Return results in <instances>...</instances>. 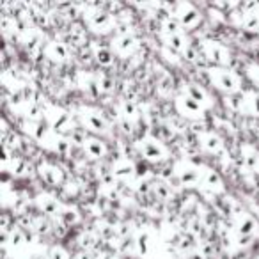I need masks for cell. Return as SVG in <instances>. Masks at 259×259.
Instances as JSON below:
<instances>
[{
    "instance_id": "10",
    "label": "cell",
    "mask_w": 259,
    "mask_h": 259,
    "mask_svg": "<svg viewBox=\"0 0 259 259\" xmlns=\"http://www.w3.org/2000/svg\"><path fill=\"white\" fill-rule=\"evenodd\" d=\"M115 50L121 53V55H128V53H131L135 50V46H137V41H135L133 36H128V34H125V36H121V38H117V41H115Z\"/></svg>"
},
{
    "instance_id": "3",
    "label": "cell",
    "mask_w": 259,
    "mask_h": 259,
    "mask_svg": "<svg viewBox=\"0 0 259 259\" xmlns=\"http://www.w3.org/2000/svg\"><path fill=\"white\" fill-rule=\"evenodd\" d=\"M140 153L144 154V158L149 162H160V160L165 158V148L163 144L156 142L153 139H146L142 144H140Z\"/></svg>"
},
{
    "instance_id": "37",
    "label": "cell",
    "mask_w": 259,
    "mask_h": 259,
    "mask_svg": "<svg viewBox=\"0 0 259 259\" xmlns=\"http://www.w3.org/2000/svg\"><path fill=\"white\" fill-rule=\"evenodd\" d=\"M183 53H185V59H187V61H195V57H197L195 50H192V48H187Z\"/></svg>"
},
{
    "instance_id": "5",
    "label": "cell",
    "mask_w": 259,
    "mask_h": 259,
    "mask_svg": "<svg viewBox=\"0 0 259 259\" xmlns=\"http://www.w3.org/2000/svg\"><path fill=\"white\" fill-rule=\"evenodd\" d=\"M84 123H86V126L89 130H92V131H100V133L107 131V128H108L105 117H103V115H101L98 110H86L84 112Z\"/></svg>"
},
{
    "instance_id": "39",
    "label": "cell",
    "mask_w": 259,
    "mask_h": 259,
    "mask_svg": "<svg viewBox=\"0 0 259 259\" xmlns=\"http://www.w3.org/2000/svg\"><path fill=\"white\" fill-rule=\"evenodd\" d=\"M121 125H123V131H130V130H131V123H126V121H123V123H121Z\"/></svg>"
},
{
    "instance_id": "30",
    "label": "cell",
    "mask_w": 259,
    "mask_h": 259,
    "mask_svg": "<svg viewBox=\"0 0 259 259\" xmlns=\"http://www.w3.org/2000/svg\"><path fill=\"white\" fill-rule=\"evenodd\" d=\"M71 142H75V144H86L87 139H86V135L82 133V131H71Z\"/></svg>"
},
{
    "instance_id": "11",
    "label": "cell",
    "mask_w": 259,
    "mask_h": 259,
    "mask_svg": "<svg viewBox=\"0 0 259 259\" xmlns=\"http://www.w3.org/2000/svg\"><path fill=\"white\" fill-rule=\"evenodd\" d=\"M52 128L59 133H66L67 130H71V119L69 115L64 114V112H57L53 115V121H52Z\"/></svg>"
},
{
    "instance_id": "19",
    "label": "cell",
    "mask_w": 259,
    "mask_h": 259,
    "mask_svg": "<svg viewBox=\"0 0 259 259\" xmlns=\"http://www.w3.org/2000/svg\"><path fill=\"white\" fill-rule=\"evenodd\" d=\"M163 29L167 32V36H176V34H181L183 25L179 23L178 18H167L165 23H163Z\"/></svg>"
},
{
    "instance_id": "34",
    "label": "cell",
    "mask_w": 259,
    "mask_h": 259,
    "mask_svg": "<svg viewBox=\"0 0 259 259\" xmlns=\"http://www.w3.org/2000/svg\"><path fill=\"white\" fill-rule=\"evenodd\" d=\"M241 103H243V94H236V96H233L229 100V105L233 107V108H240Z\"/></svg>"
},
{
    "instance_id": "28",
    "label": "cell",
    "mask_w": 259,
    "mask_h": 259,
    "mask_svg": "<svg viewBox=\"0 0 259 259\" xmlns=\"http://www.w3.org/2000/svg\"><path fill=\"white\" fill-rule=\"evenodd\" d=\"M123 114H125L126 117H137V107H135V103L125 101V103H123Z\"/></svg>"
},
{
    "instance_id": "8",
    "label": "cell",
    "mask_w": 259,
    "mask_h": 259,
    "mask_svg": "<svg viewBox=\"0 0 259 259\" xmlns=\"http://www.w3.org/2000/svg\"><path fill=\"white\" fill-rule=\"evenodd\" d=\"M178 178H179V183L185 185V187H194V185H197L199 179H201V173H199L195 167L181 165V169L178 171Z\"/></svg>"
},
{
    "instance_id": "31",
    "label": "cell",
    "mask_w": 259,
    "mask_h": 259,
    "mask_svg": "<svg viewBox=\"0 0 259 259\" xmlns=\"http://www.w3.org/2000/svg\"><path fill=\"white\" fill-rule=\"evenodd\" d=\"M154 190H156V194H158V195L162 197V199H167L169 194H171V190H169V188H167V185H163V183H158Z\"/></svg>"
},
{
    "instance_id": "36",
    "label": "cell",
    "mask_w": 259,
    "mask_h": 259,
    "mask_svg": "<svg viewBox=\"0 0 259 259\" xmlns=\"http://www.w3.org/2000/svg\"><path fill=\"white\" fill-rule=\"evenodd\" d=\"M50 259H67V256L63 249H53L50 252Z\"/></svg>"
},
{
    "instance_id": "2",
    "label": "cell",
    "mask_w": 259,
    "mask_h": 259,
    "mask_svg": "<svg viewBox=\"0 0 259 259\" xmlns=\"http://www.w3.org/2000/svg\"><path fill=\"white\" fill-rule=\"evenodd\" d=\"M176 107H178V110L181 112L183 115L192 117V119H199V117L204 114V108H206V107H202L201 103H197V101H194L192 98H188V96L178 98Z\"/></svg>"
},
{
    "instance_id": "35",
    "label": "cell",
    "mask_w": 259,
    "mask_h": 259,
    "mask_svg": "<svg viewBox=\"0 0 259 259\" xmlns=\"http://www.w3.org/2000/svg\"><path fill=\"white\" fill-rule=\"evenodd\" d=\"M249 75H250V78H252V82H254L256 86H259V67L258 66H250L249 67Z\"/></svg>"
},
{
    "instance_id": "6",
    "label": "cell",
    "mask_w": 259,
    "mask_h": 259,
    "mask_svg": "<svg viewBox=\"0 0 259 259\" xmlns=\"http://www.w3.org/2000/svg\"><path fill=\"white\" fill-rule=\"evenodd\" d=\"M89 25H91V29L96 30V32H107V30H110V27H112V18L108 13H105V11H96V13H92L91 18H89Z\"/></svg>"
},
{
    "instance_id": "13",
    "label": "cell",
    "mask_w": 259,
    "mask_h": 259,
    "mask_svg": "<svg viewBox=\"0 0 259 259\" xmlns=\"http://www.w3.org/2000/svg\"><path fill=\"white\" fill-rule=\"evenodd\" d=\"M107 148L105 144L101 142V140L98 139H87L86 142V153L89 154V156H92V158H101L103 154H105Z\"/></svg>"
},
{
    "instance_id": "7",
    "label": "cell",
    "mask_w": 259,
    "mask_h": 259,
    "mask_svg": "<svg viewBox=\"0 0 259 259\" xmlns=\"http://www.w3.org/2000/svg\"><path fill=\"white\" fill-rule=\"evenodd\" d=\"M204 52H206L208 57L216 64H226L229 61V53L226 52L224 46H220L218 43H213V41H208L204 44Z\"/></svg>"
},
{
    "instance_id": "4",
    "label": "cell",
    "mask_w": 259,
    "mask_h": 259,
    "mask_svg": "<svg viewBox=\"0 0 259 259\" xmlns=\"http://www.w3.org/2000/svg\"><path fill=\"white\" fill-rule=\"evenodd\" d=\"M176 18L179 20V23L183 27H195L199 22H201V15H199V11L190 4H181L179 5V9L176 11Z\"/></svg>"
},
{
    "instance_id": "25",
    "label": "cell",
    "mask_w": 259,
    "mask_h": 259,
    "mask_svg": "<svg viewBox=\"0 0 259 259\" xmlns=\"http://www.w3.org/2000/svg\"><path fill=\"white\" fill-rule=\"evenodd\" d=\"M131 173H133V167L130 165V163H125V165H119V167L114 169V176H117V178H126V176H131Z\"/></svg>"
},
{
    "instance_id": "23",
    "label": "cell",
    "mask_w": 259,
    "mask_h": 259,
    "mask_svg": "<svg viewBox=\"0 0 259 259\" xmlns=\"http://www.w3.org/2000/svg\"><path fill=\"white\" fill-rule=\"evenodd\" d=\"M256 229V224L252 218H243V222H240V227H238V231H240L241 235H252Z\"/></svg>"
},
{
    "instance_id": "20",
    "label": "cell",
    "mask_w": 259,
    "mask_h": 259,
    "mask_svg": "<svg viewBox=\"0 0 259 259\" xmlns=\"http://www.w3.org/2000/svg\"><path fill=\"white\" fill-rule=\"evenodd\" d=\"M96 61L101 64V66H110L114 63V55L108 48H100L96 50Z\"/></svg>"
},
{
    "instance_id": "29",
    "label": "cell",
    "mask_w": 259,
    "mask_h": 259,
    "mask_svg": "<svg viewBox=\"0 0 259 259\" xmlns=\"http://www.w3.org/2000/svg\"><path fill=\"white\" fill-rule=\"evenodd\" d=\"M137 245H139V250L142 252V254H148V247H149L148 233H142V235L139 236V241H137Z\"/></svg>"
},
{
    "instance_id": "33",
    "label": "cell",
    "mask_w": 259,
    "mask_h": 259,
    "mask_svg": "<svg viewBox=\"0 0 259 259\" xmlns=\"http://www.w3.org/2000/svg\"><path fill=\"white\" fill-rule=\"evenodd\" d=\"M249 101H250V110L254 112L256 115H259V94H252Z\"/></svg>"
},
{
    "instance_id": "1",
    "label": "cell",
    "mask_w": 259,
    "mask_h": 259,
    "mask_svg": "<svg viewBox=\"0 0 259 259\" xmlns=\"http://www.w3.org/2000/svg\"><path fill=\"white\" fill-rule=\"evenodd\" d=\"M211 80L226 92H235L238 89V78H236L235 73L227 71V69H215V71H211Z\"/></svg>"
},
{
    "instance_id": "15",
    "label": "cell",
    "mask_w": 259,
    "mask_h": 259,
    "mask_svg": "<svg viewBox=\"0 0 259 259\" xmlns=\"http://www.w3.org/2000/svg\"><path fill=\"white\" fill-rule=\"evenodd\" d=\"M41 178L48 183V185H57V183H61L63 176H61V171L57 167L44 165V167H41Z\"/></svg>"
},
{
    "instance_id": "26",
    "label": "cell",
    "mask_w": 259,
    "mask_h": 259,
    "mask_svg": "<svg viewBox=\"0 0 259 259\" xmlns=\"http://www.w3.org/2000/svg\"><path fill=\"white\" fill-rule=\"evenodd\" d=\"M71 149V140L67 139H57L55 140V151H59L61 154H67Z\"/></svg>"
},
{
    "instance_id": "9",
    "label": "cell",
    "mask_w": 259,
    "mask_h": 259,
    "mask_svg": "<svg viewBox=\"0 0 259 259\" xmlns=\"http://www.w3.org/2000/svg\"><path fill=\"white\" fill-rule=\"evenodd\" d=\"M187 96L192 98V100L197 101V103H201L202 107H208L211 103V101L208 100L206 91H204L199 84H188L187 86Z\"/></svg>"
},
{
    "instance_id": "32",
    "label": "cell",
    "mask_w": 259,
    "mask_h": 259,
    "mask_svg": "<svg viewBox=\"0 0 259 259\" xmlns=\"http://www.w3.org/2000/svg\"><path fill=\"white\" fill-rule=\"evenodd\" d=\"M98 82H100L101 91H110V89H112V86H114V82H112L108 77H101Z\"/></svg>"
},
{
    "instance_id": "14",
    "label": "cell",
    "mask_w": 259,
    "mask_h": 259,
    "mask_svg": "<svg viewBox=\"0 0 259 259\" xmlns=\"http://www.w3.org/2000/svg\"><path fill=\"white\" fill-rule=\"evenodd\" d=\"M202 183L206 187L213 188V190H222V179L216 173H213L211 169H202Z\"/></svg>"
},
{
    "instance_id": "12",
    "label": "cell",
    "mask_w": 259,
    "mask_h": 259,
    "mask_svg": "<svg viewBox=\"0 0 259 259\" xmlns=\"http://www.w3.org/2000/svg\"><path fill=\"white\" fill-rule=\"evenodd\" d=\"M39 202V208L44 211V213H48V215H57L59 211H61V206H59L57 199H53L50 195H41L38 199ZM61 215V213H59Z\"/></svg>"
},
{
    "instance_id": "18",
    "label": "cell",
    "mask_w": 259,
    "mask_h": 259,
    "mask_svg": "<svg viewBox=\"0 0 259 259\" xmlns=\"http://www.w3.org/2000/svg\"><path fill=\"white\" fill-rule=\"evenodd\" d=\"M30 133H32V137L36 140L44 142L46 137H48V133H50V130L46 128V126L41 125V123H34V125H30Z\"/></svg>"
},
{
    "instance_id": "16",
    "label": "cell",
    "mask_w": 259,
    "mask_h": 259,
    "mask_svg": "<svg viewBox=\"0 0 259 259\" xmlns=\"http://www.w3.org/2000/svg\"><path fill=\"white\" fill-rule=\"evenodd\" d=\"M48 57H52L53 61H64V59L67 57V46L64 43H59V41H55V43H52L48 46Z\"/></svg>"
},
{
    "instance_id": "21",
    "label": "cell",
    "mask_w": 259,
    "mask_h": 259,
    "mask_svg": "<svg viewBox=\"0 0 259 259\" xmlns=\"http://www.w3.org/2000/svg\"><path fill=\"white\" fill-rule=\"evenodd\" d=\"M84 89H86V92L89 94V96H98V94L101 92L100 82L98 80H87L86 86H84Z\"/></svg>"
},
{
    "instance_id": "17",
    "label": "cell",
    "mask_w": 259,
    "mask_h": 259,
    "mask_svg": "<svg viewBox=\"0 0 259 259\" xmlns=\"http://www.w3.org/2000/svg\"><path fill=\"white\" fill-rule=\"evenodd\" d=\"M167 46H171L176 52H185L188 48L187 39L183 38L181 34H176V36H167Z\"/></svg>"
},
{
    "instance_id": "22",
    "label": "cell",
    "mask_w": 259,
    "mask_h": 259,
    "mask_svg": "<svg viewBox=\"0 0 259 259\" xmlns=\"http://www.w3.org/2000/svg\"><path fill=\"white\" fill-rule=\"evenodd\" d=\"M61 220H63L66 226H71V224H75V222L78 220V213L75 210H64L63 213H61Z\"/></svg>"
},
{
    "instance_id": "24",
    "label": "cell",
    "mask_w": 259,
    "mask_h": 259,
    "mask_svg": "<svg viewBox=\"0 0 259 259\" xmlns=\"http://www.w3.org/2000/svg\"><path fill=\"white\" fill-rule=\"evenodd\" d=\"M204 146H206L210 151H218V149L222 148V142L218 137H215V135H208L206 139H204Z\"/></svg>"
},
{
    "instance_id": "27",
    "label": "cell",
    "mask_w": 259,
    "mask_h": 259,
    "mask_svg": "<svg viewBox=\"0 0 259 259\" xmlns=\"http://www.w3.org/2000/svg\"><path fill=\"white\" fill-rule=\"evenodd\" d=\"M245 163H247V167L252 169V171H256V169H259V158L256 153H247L245 154Z\"/></svg>"
},
{
    "instance_id": "38",
    "label": "cell",
    "mask_w": 259,
    "mask_h": 259,
    "mask_svg": "<svg viewBox=\"0 0 259 259\" xmlns=\"http://www.w3.org/2000/svg\"><path fill=\"white\" fill-rule=\"evenodd\" d=\"M254 25H258V18L256 16H249V22H247V27H254Z\"/></svg>"
}]
</instances>
